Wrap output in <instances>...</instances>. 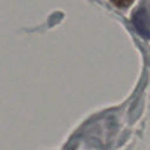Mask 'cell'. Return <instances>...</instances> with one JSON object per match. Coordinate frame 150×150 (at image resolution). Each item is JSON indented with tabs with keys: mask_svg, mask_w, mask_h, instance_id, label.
Here are the masks:
<instances>
[{
	"mask_svg": "<svg viewBox=\"0 0 150 150\" xmlns=\"http://www.w3.org/2000/svg\"><path fill=\"white\" fill-rule=\"evenodd\" d=\"M132 25L142 36L150 38V14L145 9L139 8L134 13Z\"/></svg>",
	"mask_w": 150,
	"mask_h": 150,
	"instance_id": "6da1fadb",
	"label": "cell"
},
{
	"mask_svg": "<svg viewBox=\"0 0 150 150\" xmlns=\"http://www.w3.org/2000/svg\"><path fill=\"white\" fill-rule=\"evenodd\" d=\"M116 7H118V8H128V7H130L131 5H132V2H134V0H110Z\"/></svg>",
	"mask_w": 150,
	"mask_h": 150,
	"instance_id": "7a4b0ae2",
	"label": "cell"
}]
</instances>
